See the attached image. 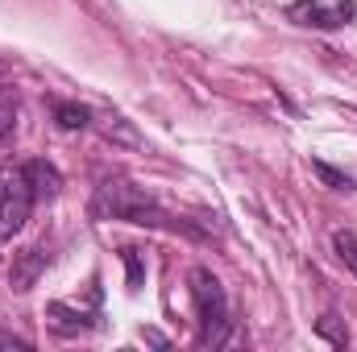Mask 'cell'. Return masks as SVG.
Returning <instances> with one entry per match:
<instances>
[{
  "label": "cell",
  "mask_w": 357,
  "mask_h": 352,
  "mask_svg": "<svg viewBox=\"0 0 357 352\" xmlns=\"http://www.w3.org/2000/svg\"><path fill=\"white\" fill-rule=\"evenodd\" d=\"M96 211L112 216V220H129V224H150V228H175L171 216L137 186H129L125 178H104L96 191Z\"/></svg>",
  "instance_id": "1"
},
{
  "label": "cell",
  "mask_w": 357,
  "mask_h": 352,
  "mask_svg": "<svg viewBox=\"0 0 357 352\" xmlns=\"http://www.w3.org/2000/svg\"><path fill=\"white\" fill-rule=\"evenodd\" d=\"M191 298H195V315H199V340L204 344H225L229 336V298L225 286L212 269H191Z\"/></svg>",
  "instance_id": "2"
},
{
  "label": "cell",
  "mask_w": 357,
  "mask_h": 352,
  "mask_svg": "<svg viewBox=\"0 0 357 352\" xmlns=\"http://www.w3.org/2000/svg\"><path fill=\"white\" fill-rule=\"evenodd\" d=\"M287 17L303 29H341L357 17V4L354 0H295Z\"/></svg>",
  "instance_id": "3"
},
{
  "label": "cell",
  "mask_w": 357,
  "mask_h": 352,
  "mask_svg": "<svg viewBox=\"0 0 357 352\" xmlns=\"http://www.w3.org/2000/svg\"><path fill=\"white\" fill-rule=\"evenodd\" d=\"M29 207H33V195H29V186H25L21 170H17V175H8V182H4V195H0V241L25 228Z\"/></svg>",
  "instance_id": "4"
},
{
  "label": "cell",
  "mask_w": 357,
  "mask_h": 352,
  "mask_svg": "<svg viewBox=\"0 0 357 352\" xmlns=\"http://www.w3.org/2000/svg\"><path fill=\"white\" fill-rule=\"evenodd\" d=\"M21 178H25V186H29L33 199H54V195L63 191V175H59L50 162H42V158H29V162L21 166Z\"/></svg>",
  "instance_id": "5"
},
{
  "label": "cell",
  "mask_w": 357,
  "mask_h": 352,
  "mask_svg": "<svg viewBox=\"0 0 357 352\" xmlns=\"http://www.w3.org/2000/svg\"><path fill=\"white\" fill-rule=\"evenodd\" d=\"M42 265H46V253H38V249H25V253L17 257V265H13V290H29V286L38 282Z\"/></svg>",
  "instance_id": "6"
},
{
  "label": "cell",
  "mask_w": 357,
  "mask_h": 352,
  "mask_svg": "<svg viewBox=\"0 0 357 352\" xmlns=\"http://www.w3.org/2000/svg\"><path fill=\"white\" fill-rule=\"evenodd\" d=\"M333 249H337V262L357 278V237L349 228H337V232H333Z\"/></svg>",
  "instance_id": "7"
},
{
  "label": "cell",
  "mask_w": 357,
  "mask_h": 352,
  "mask_svg": "<svg viewBox=\"0 0 357 352\" xmlns=\"http://www.w3.org/2000/svg\"><path fill=\"white\" fill-rule=\"evenodd\" d=\"M316 332H320L328 344H337V349H345V344H349V328H345V319H341V315H324V319H316Z\"/></svg>",
  "instance_id": "8"
},
{
  "label": "cell",
  "mask_w": 357,
  "mask_h": 352,
  "mask_svg": "<svg viewBox=\"0 0 357 352\" xmlns=\"http://www.w3.org/2000/svg\"><path fill=\"white\" fill-rule=\"evenodd\" d=\"M54 116H59L63 129H84V125L91 120V112L79 108V104H54Z\"/></svg>",
  "instance_id": "9"
},
{
  "label": "cell",
  "mask_w": 357,
  "mask_h": 352,
  "mask_svg": "<svg viewBox=\"0 0 357 352\" xmlns=\"http://www.w3.org/2000/svg\"><path fill=\"white\" fill-rule=\"evenodd\" d=\"M312 170H316V175L324 178V182H328L333 191H354V178L345 175V170H337V166H328V162H316Z\"/></svg>",
  "instance_id": "10"
},
{
  "label": "cell",
  "mask_w": 357,
  "mask_h": 352,
  "mask_svg": "<svg viewBox=\"0 0 357 352\" xmlns=\"http://www.w3.org/2000/svg\"><path fill=\"white\" fill-rule=\"evenodd\" d=\"M13 129H17V108L13 104H0V145L13 137Z\"/></svg>",
  "instance_id": "11"
},
{
  "label": "cell",
  "mask_w": 357,
  "mask_h": 352,
  "mask_svg": "<svg viewBox=\"0 0 357 352\" xmlns=\"http://www.w3.org/2000/svg\"><path fill=\"white\" fill-rule=\"evenodd\" d=\"M125 269H129V286L137 290V286H142V273H146V269H142V257H137V249H125Z\"/></svg>",
  "instance_id": "12"
},
{
  "label": "cell",
  "mask_w": 357,
  "mask_h": 352,
  "mask_svg": "<svg viewBox=\"0 0 357 352\" xmlns=\"http://www.w3.org/2000/svg\"><path fill=\"white\" fill-rule=\"evenodd\" d=\"M0 349H29V340H21V336H8V332H0Z\"/></svg>",
  "instance_id": "13"
},
{
  "label": "cell",
  "mask_w": 357,
  "mask_h": 352,
  "mask_svg": "<svg viewBox=\"0 0 357 352\" xmlns=\"http://www.w3.org/2000/svg\"><path fill=\"white\" fill-rule=\"evenodd\" d=\"M4 182H8V175H0V195H4Z\"/></svg>",
  "instance_id": "14"
}]
</instances>
